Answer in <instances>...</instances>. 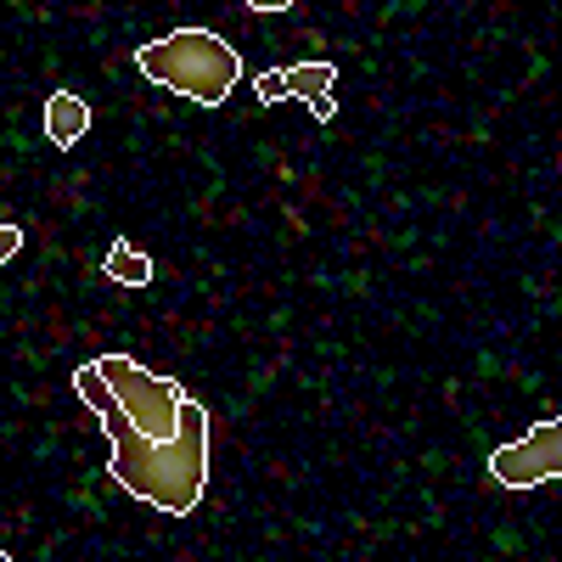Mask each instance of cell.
<instances>
[{"mask_svg": "<svg viewBox=\"0 0 562 562\" xmlns=\"http://www.w3.org/2000/svg\"><path fill=\"white\" fill-rule=\"evenodd\" d=\"M74 389L113 445V484L164 518H192L209 490V405L130 355H97Z\"/></svg>", "mask_w": 562, "mask_h": 562, "instance_id": "obj_1", "label": "cell"}, {"mask_svg": "<svg viewBox=\"0 0 562 562\" xmlns=\"http://www.w3.org/2000/svg\"><path fill=\"white\" fill-rule=\"evenodd\" d=\"M135 68L198 108H225V97L243 79V57L214 29H175L164 40H147L135 52Z\"/></svg>", "mask_w": 562, "mask_h": 562, "instance_id": "obj_2", "label": "cell"}, {"mask_svg": "<svg viewBox=\"0 0 562 562\" xmlns=\"http://www.w3.org/2000/svg\"><path fill=\"white\" fill-rule=\"evenodd\" d=\"M490 479L501 490H540L551 479H562V422L546 416L524 439L512 445H495L490 450Z\"/></svg>", "mask_w": 562, "mask_h": 562, "instance_id": "obj_3", "label": "cell"}, {"mask_svg": "<svg viewBox=\"0 0 562 562\" xmlns=\"http://www.w3.org/2000/svg\"><path fill=\"white\" fill-rule=\"evenodd\" d=\"M333 85H338V68L333 63H293V68H276V74H259L254 79L259 102H304L321 124L338 119Z\"/></svg>", "mask_w": 562, "mask_h": 562, "instance_id": "obj_4", "label": "cell"}, {"mask_svg": "<svg viewBox=\"0 0 562 562\" xmlns=\"http://www.w3.org/2000/svg\"><path fill=\"white\" fill-rule=\"evenodd\" d=\"M85 135H90V102L79 90H57V97L45 102V140H52L57 153H68Z\"/></svg>", "mask_w": 562, "mask_h": 562, "instance_id": "obj_5", "label": "cell"}, {"mask_svg": "<svg viewBox=\"0 0 562 562\" xmlns=\"http://www.w3.org/2000/svg\"><path fill=\"white\" fill-rule=\"evenodd\" d=\"M102 276L113 281V288H153L158 265H153V254H140L130 237H119V243L108 248V259H102Z\"/></svg>", "mask_w": 562, "mask_h": 562, "instance_id": "obj_6", "label": "cell"}, {"mask_svg": "<svg viewBox=\"0 0 562 562\" xmlns=\"http://www.w3.org/2000/svg\"><path fill=\"white\" fill-rule=\"evenodd\" d=\"M23 254V225H0V265Z\"/></svg>", "mask_w": 562, "mask_h": 562, "instance_id": "obj_7", "label": "cell"}, {"mask_svg": "<svg viewBox=\"0 0 562 562\" xmlns=\"http://www.w3.org/2000/svg\"><path fill=\"white\" fill-rule=\"evenodd\" d=\"M0 562H12V557H7V551H0Z\"/></svg>", "mask_w": 562, "mask_h": 562, "instance_id": "obj_8", "label": "cell"}]
</instances>
